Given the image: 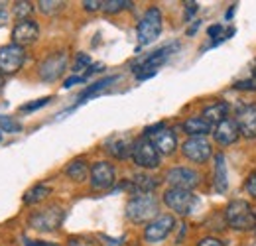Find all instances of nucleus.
<instances>
[{
  "label": "nucleus",
  "instance_id": "nucleus-1",
  "mask_svg": "<svg viewBox=\"0 0 256 246\" xmlns=\"http://www.w3.org/2000/svg\"><path fill=\"white\" fill-rule=\"evenodd\" d=\"M160 205L152 193H140L130 197L126 203V216L134 224H146L158 216Z\"/></svg>",
  "mask_w": 256,
  "mask_h": 246
},
{
  "label": "nucleus",
  "instance_id": "nucleus-2",
  "mask_svg": "<svg viewBox=\"0 0 256 246\" xmlns=\"http://www.w3.org/2000/svg\"><path fill=\"white\" fill-rule=\"evenodd\" d=\"M224 220L234 230H248V228H254L256 215L252 211V207L248 205V201L234 199L224 209Z\"/></svg>",
  "mask_w": 256,
  "mask_h": 246
},
{
  "label": "nucleus",
  "instance_id": "nucleus-3",
  "mask_svg": "<svg viewBox=\"0 0 256 246\" xmlns=\"http://www.w3.org/2000/svg\"><path fill=\"white\" fill-rule=\"evenodd\" d=\"M164 26V18H162L160 8L152 6L144 12V16L140 18L138 26H136V38H138V46H150L158 40Z\"/></svg>",
  "mask_w": 256,
  "mask_h": 246
},
{
  "label": "nucleus",
  "instance_id": "nucleus-4",
  "mask_svg": "<svg viewBox=\"0 0 256 246\" xmlns=\"http://www.w3.org/2000/svg\"><path fill=\"white\" fill-rule=\"evenodd\" d=\"M65 220V209L60 205H50L46 209H40L30 215L28 218V224L32 226L34 230H40V232H54L58 230Z\"/></svg>",
  "mask_w": 256,
  "mask_h": 246
},
{
  "label": "nucleus",
  "instance_id": "nucleus-5",
  "mask_svg": "<svg viewBox=\"0 0 256 246\" xmlns=\"http://www.w3.org/2000/svg\"><path fill=\"white\" fill-rule=\"evenodd\" d=\"M164 203L180 216H188L193 213V209L197 207L199 199L193 191L188 189H178V187H170L164 193Z\"/></svg>",
  "mask_w": 256,
  "mask_h": 246
},
{
  "label": "nucleus",
  "instance_id": "nucleus-6",
  "mask_svg": "<svg viewBox=\"0 0 256 246\" xmlns=\"http://www.w3.org/2000/svg\"><path fill=\"white\" fill-rule=\"evenodd\" d=\"M178 50H180V42H172V44L164 46L160 50H156L154 54L146 56L144 60H140V62L132 67V71L136 73V77H138V75H156L158 67H162L164 63L168 62V58H170L172 54H176Z\"/></svg>",
  "mask_w": 256,
  "mask_h": 246
},
{
  "label": "nucleus",
  "instance_id": "nucleus-7",
  "mask_svg": "<svg viewBox=\"0 0 256 246\" xmlns=\"http://www.w3.org/2000/svg\"><path fill=\"white\" fill-rule=\"evenodd\" d=\"M144 136L154 144V148L160 152V156H170L176 152L178 148V138H176V132L170 130L164 122L154 124V126H148L144 130Z\"/></svg>",
  "mask_w": 256,
  "mask_h": 246
},
{
  "label": "nucleus",
  "instance_id": "nucleus-8",
  "mask_svg": "<svg viewBox=\"0 0 256 246\" xmlns=\"http://www.w3.org/2000/svg\"><path fill=\"white\" fill-rule=\"evenodd\" d=\"M130 158L138 168H144V170H156L160 166V152L154 148V144L146 136L134 140Z\"/></svg>",
  "mask_w": 256,
  "mask_h": 246
},
{
  "label": "nucleus",
  "instance_id": "nucleus-9",
  "mask_svg": "<svg viewBox=\"0 0 256 246\" xmlns=\"http://www.w3.org/2000/svg\"><path fill=\"white\" fill-rule=\"evenodd\" d=\"M26 62V50L16 44H8L0 48V71L2 75H14L22 69Z\"/></svg>",
  "mask_w": 256,
  "mask_h": 246
},
{
  "label": "nucleus",
  "instance_id": "nucleus-10",
  "mask_svg": "<svg viewBox=\"0 0 256 246\" xmlns=\"http://www.w3.org/2000/svg\"><path fill=\"white\" fill-rule=\"evenodd\" d=\"M176 226V216L174 215H158L154 220H150L144 228V240L148 244H158L168 238V234Z\"/></svg>",
  "mask_w": 256,
  "mask_h": 246
},
{
  "label": "nucleus",
  "instance_id": "nucleus-11",
  "mask_svg": "<svg viewBox=\"0 0 256 246\" xmlns=\"http://www.w3.org/2000/svg\"><path fill=\"white\" fill-rule=\"evenodd\" d=\"M65 69H67V54L65 52H56V54L48 56L42 62L40 69H38V75L44 83H54L64 75Z\"/></svg>",
  "mask_w": 256,
  "mask_h": 246
},
{
  "label": "nucleus",
  "instance_id": "nucleus-12",
  "mask_svg": "<svg viewBox=\"0 0 256 246\" xmlns=\"http://www.w3.org/2000/svg\"><path fill=\"white\" fill-rule=\"evenodd\" d=\"M182 152L193 164H205L213 156V146L205 136H192L182 144Z\"/></svg>",
  "mask_w": 256,
  "mask_h": 246
},
{
  "label": "nucleus",
  "instance_id": "nucleus-13",
  "mask_svg": "<svg viewBox=\"0 0 256 246\" xmlns=\"http://www.w3.org/2000/svg\"><path fill=\"white\" fill-rule=\"evenodd\" d=\"M89 180H91V187L96 191H104V189H110L114 182H116V172H114V166L110 162H95L91 166V174H89Z\"/></svg>",
  "mask_w": 256,
  "mask_h": 246
},
{
  "label": "nucleus",
  "instance_id": "nucleus-14",
  "mask_svg": "<svg viewBox=\"0 0 256 246\" xmlns=\"http://www.w3.org/2000/svg\"><path fill=\"white\" fill-rule=\"evenodd\" d=\"M166 182L172 185V187L192 191L193 187H197V185H199L201 176H199L195 170H192V168L178 166V168H172V170L166 174Z\"/></svg>",
  "mask_w": 256,
  "mask_h": 246
},
{
  "label": "nucleus",
  "instance_id": "nucleus-15",
  "mask_svg": "<svg viewBox=\"0 0 256 246\" xmlns=\"http://www.w3.org/2000/svg\"><path fill=\"white\" fill-rule=\"evenodd\" d=\"M40 38V26L34 20H22L16 22V26L12 28V44L16 46H32Z\"/></svg>",
  "mask_w": 256,
  "mask_h": 246
},
{
  "label": "nucleus",
  "instance_id": "nucleus-16",
  "mask_svg": "<svg viewBox=\"0 0 256 246\" xmlns=\"http://www.w3.org/2000/svg\"><path fill=\"white\" fill-rule=\"evenodd\" d=\"M240 136V130H238V124L234 118H226L223 122H219L215 128H213V138L217 144L221 146H230L238 140Z\"/></svg>",
  "mask_w": 256,
  "mask_h": 246
},
{
  "label": "nucleus",
  "instance_id": "nucleus-17",
  "mask_svg": "<svg viewBox=\"0 0 256 246\" xmlns=\"http://www.w3.org/2000/svg\"><path fill=\"white\" fill-rule=\"evenodd\" d=\"M132 144H134L132 136L118 134V136H112L104 142V150L116 160H126L132 154Z\"/></svg>",
  "mask_w": 256,
  "mask_h": 246
},
{
  "label": "nucleus",
  "instance_id": "nucleus-18",
  "mask_svg": "<svg viewBox=\"0 0 256 246\" xmlns=\"http://www.w3.org/2000/svg\"><path fill=\"white\" fill-rule=\"evenodd\" d=\"M236 124L242 136L246 138H256V104H246L240 106L236 112Z\"/></svg>",
  "mask_w": 256,
  "mask_h": 246
},
{
  "label": "nucleus",
  "instance_id": "nucleus-19",
  "mask_svg": "<svg viewBox=\"0 0 256 246\" xmlns=\"http://www.w3.org/2000/svg\"><path fill=\"white\" fill-rule=\"evenodd\" d=\"M213 185L217 193H226L228 189V172H226V160L224 154L215 156V168H213Z\"/></svg>",
  "mask_w": 256,
  "mask_h": 246
},
{
  "label": "nucleus",
  "instance_id": "nucleus-20",
  "mask_svg": "<svg viewBox=\"0 0 256 246\" xmlns=\"http://www.w3.org/2000/svg\"><path fill=\"white\" fill-rule=\"evenodd\" d=\"M182 128H184L186 134H190V138L192 136H207L209 132H213V124L207 122L203 116H192V118H188L186 122L182 124Z\"/></svg>",
  "mask_w": 256,
  "mask_h": 246
},
{
  "label": "nucleus",
  "instance_id": "nucleus-21",
  "mask_svg": "<svg viewBox=\"0 0 256 246\" xmlns=\"http://www.w3.org/2000/svg\"><path fill=\"white\" fill-rule=\"evenodd\" d=\"M207 122L211 124H217L223 122L228 118V104L226 102H213V104H209V106H205L203 108V114H201Z\"/></svg>",
  "mask_w": 256,
  "mask_h": 246
},
{
  "label": "nucleus",
  "instance_id": "nucleus-22",
  "mask_svg": "<svg viewBox=\"0 0 256 246\" xmlns=\"http://www.w3.org/2000/svg\"><path fill=\"white\" fill-rule=\"evenodd\" d=\"M89 174H91V170H89V166H87L85 160H73V162L65 168V176H67L69 180L77 182V184L85 182V180L89 178Z\"/></svg>",
  "mask_w": 256,
  "mask_h": 246
},
{
  "label": "nucleus",
  "instance_id": "nucleus-23",
  "mask_svg": "<svg viewBox=\"0 0 256 246\" xmlns=\"http://www.w3.org/2000/svg\"><path fill=\"white\" fill-rule=\"evenodd\" d=\"M118 79V75H108V77H102V79H98L95 83H91L85 91L79 94V102L77 104H81V102H85V100H89L91 96H95L96 92H100L102 89H106V87H110L114 81Z\"/></svg>",
  "mask_w": 256,
  "mask_h": 246
},
{
  "label": "nucleus",
  "instance_id": "nucleus-24",
  "mask_svg": "<svg viewBox=\"0 0 256 246\" xmlns=\"http://www.w3.org/2000/svg\"><path fill=\"white\" fill-rule=\"evenodd\" d=\"M50 193H52V187H50V185L38 184L24 193V199H22V201H24L26 205H38L40 201H44L46 197H50Z\"/></svg>",
  "mask_w": 256,
  "mask_h": 246
},
{
  "label": "nucleus",
  "instance_id": "nucleus-25",
  "mask_svg": "<svg viewBox=\"0 0 256 246\" xmlns=\"http://www.w3.org/2000/svg\"><path fill=\"white\" fill-rule=\"evenodd\" d=\"M32 12H34V4L32 2H28V0L14 2V6H12V16H14L18 22H22V20H30Z\"/></svg>",
  "mask_w": 256,
  "mask_h": 246
},
{
  "label": "nucleus",
  "instance_id": "nucleus-26",
  "mask_svg": "<svg viewBox=\"0 0 256 246\" xmlns=\"http://www.w3.org/2000/svg\"><path fill=\"white\" fill-rule=\"evenodd\" d=\"M132 0H104L102 4H100V10L102 12H106V14H118V12H122V10H128V8H132Z\"/></svg>",
  "mask_w": 256,
  "mask_h": 246
},
{
  "label": "nucleus",
  "instance_id": "nucleus-27",
  "mask_svg": "<svg viewBox=\"0 0 256 246\" xmlns=\"http://www.w3.org/2000/svg\"><path fill=\"white\" fill-rule=\"evenodd\" d=\"M38 8L48 16H56L65 8V2H62V0H40Z\"/></svg>",
  "mask_w": 256,
  "mask_h": 246
},
{
  "label": "nucleus",
  "instance_id": "nucleus-28",
  "mask_svg": "<svg viewBox=\"0 0 256 246\" xmlns=\"http://www.w3.org/2000/svg\"><path fill=\"white\" fill-rule=\"evenodd\" d=\"M0 130H4L8 134H16V132H22V124L18 122L16 118H10V116L0 114Z\"/></svg>",
  "mask_w": 256,
  "mask_h": 246
},
{
  "label": "nucleus",
  "instance_id": "nucleus-29",
  "mask_svg": "<svg viewBox=\"0 0 256 246\" xmlns=\"http://www.w3.org/2000/svg\"><path fill=\"white\" fill-rule=\"evenodd\" d=\"M50 100H52V96H44V98H40V100H32V102L22 104L18 110H20V114H30V112H34V110H40L42 106H46Z\"/></svg>",
  "mask_w": 256,
  "mask_h": 246
},
{
  "label": "nucleus",
  "instance_id": "nucleus-30",
  "mask_svg": "<svg viewBox=\"0 0 256 246\" xmlns=\"http://www.w3.org/2000/svg\"><path fill=\"white\" fill-rule=\"evenodd\" d=\"M67 246H98L93 236H85V234H79V236H71L67 240Z\"/></svg>",
  "mask_w": 256,
  "mask_h": 246
},
{
  "label": "nucleus",
  "instance_id": "nucleus-31",
  "mask_svg": "<svg viewBox=\"0 0 256 246\" xmlns=\"http://www.w3.org/2000/svg\"><path fill=\"white\" fill-rule=\"evenodd\" d=\"M91 67V58L87 56V54H77V58H75V63H73V71L75 73H79V71H83V69H89Z\"/></svg>",
  "mask_w": 256,
  "mask_h": 246
},
{
  "label": "nucleus",
  "instance_id": "nucleus-32",
  "mask_svg": "<svg viewBox=\"0 0 256 246\" xmlns=\"http://www.w3.org/2000/svg\"><path fill=\"white\" fill-rule=\"evenodd\" d=\"M234 89H238V91H256V81L254 79L238 81V83H234Z\"/></svg>",
  "mask_w": 256,
  "mask_h": 246
},
{
  "label": "nucleus",
  "instance_id": "nucleus-33",
  "mask_svg": "<svg viewBox=\"0 0 256 246\" xmlns=\"http://www.w3.org/2000/svg\"><path fill=\"white\" fill-rule=\"evenodd\" d=\"M244 189H246L252 197H256V170L248 176V180L244 182Z\"/></svg>",
  "mask_w": 256,
  "mask_h": 246
},
{
  "label": "nucleus",
  "instance_id": "nucleus-34",
  "mask_svg": "<svg viewBox=\"0 0 256 246\" xmlns=\"http://www.w3.org/2000/svg\"><path fill=\"white\" fill-rule=\"evenodd\" d=\"M197 246H224V242L217 236H205L197 242Z\"/></svg>",
  "mask_w": 256,
  "mask_h": 246
},
{
  "label": "nucleus",
  "instance_id": "nucleus-35",
  "mask_svg": "<svg viewBox=\"0 0 256 246\" xmlns=\"http://www.w3.org/2000/svg\"><path fill=\"white\" fill-rule=\"evenodd\" d=\"M87 79L83 77V75H73V77H69V79H65L64 87L65 89H71V87H75V85H79V83H85Z\"/></svg>",
  "mask_w": 256,
  "mask_h": 246
},
{
  "label": "nucleus",
  "instance_id": "nucleus-36",
  "mask_svg": "<svg viewBox=\"0 0 256 246\" xmlns=\"http://www.w3.org/2000/svg\"><path fill=\"white\" fill-rule=\"evenodd\" d=\"M24 246H60L56 242H46V240H34V238H22Z\"/></svg>",
  "mask_w": 256,
  "mask_h": 246
},
{
  "label": "nucleus",
  "instance_id": "nucleus-37",
  "mask_svg": "<svg viewBox=\"0 0 256 246\" xmlns=\"http://www.w3.org/2000/svg\"><path fill=\"white\" fill-rule=\"evenodd\" d=\"M100 0H85L83 2V8L85 10H89V12H95V10H100Z\"/></svg>",
  "mask_w": 256,
  "mask_h": 246
},
{
  "label": "nucleus",
  "instance_id": "nucleus-38",
  "mask_svg": "<svg viewBox=\"0 0 256 246\" xmlns=\"http://www.w3.org/2000/svg\"><path fill=\"white\" fill-rule=\"evenodd\" d=\"M197 12V2H186V22L192 20V16Z\"/></svg>",
  "mask_w": 256,
  "mask_h": 246
},
{
  "label": "nucleus",
  "instance_id": "nucleus-39",
  "mask_svg": "<svg viewBox=\"0 0 256 246\" xmlns=\"http://www.w3.org/2000/svg\"><path fill=\"white\" fill-rule=\"evenodd\" d=\"M102 69H104V67H102V63H91V67L85 71V75H83V77L87 79L89 75H93V73H96V71H102Z\"/></svg>",
  "mask_w": 256,
  "mask_h": 246
},
{
  "label": "nucleus",
  "instance_id": "nucleus-40",
  "mask_svg": "<svg viewBox=\"0 0 256 246\" xmlns=\"http://www.w3.org/2000/svg\"><path fill=\"white\" fill-rule=\"evenodd\" d=\"M234 10H236V4H232V6L226 10V16H224V20H230V18H232V14H234Z\"/></svg>",
  "mask_w": 256,
  "mask_h": 246
},
{
  "label": "nucleus",
  "instance_id": "nucleus-41",
  "mask_svg": "<svg viewBox=\"0 0 256 246\" xmlns=\"http://www.w3.org/2000/svg\"><path fill=\"white\" fill-rule=\"evenodd\" d=\"M199 26H201V20H197V22H195V24H193L192 28H190V30H188V36H193V34H195V32H197V28H199Z\"/></svg>",
  "mask_w": 256,
  "mask_h": 246
},
{
  "label": "nucleus",
  "instance_id": "nucleus-42",
  "mask_svg": "<svg viewBox=\"0 0 256 246\" xmlns=\"http://www.w3.org/2000/svg\"><path fill=\"white\" fill-rule=\"evenodd\" d=\"M4 20H6V12H4V8H2V10H0V24H2Z\"/></svg>",
  "mask_w": 256,
  "mask_h": 246
},
{
  "label": "nucleus",
  "instance_id": "nucleus-43",
  "mask_svg": "<svg viewBox=\"0 0 256 246\" xmlns=\"http://www.w3.org/2000/svg\"><path fill=\"white\" fill-rule=\"evenodd\" d=\"M2 87H4V75H2V71H0V91H2Z\"/></svg>",
  "mask_w": 256,
  "mask_h": 246
},
{
  "label": "nucleus",
  "instance_id": "nucleus-44",
  "mask_svg": "<svg viewBox=\"0 0 256 246\" xmlns=\"http://www.w3.org/2000/svg\"><path fill=\"white\" fill-rule=\"evenodd\" d=\"M252 79H254V81H256V69H254V77H252Z\"/></svg>",
  "mask_w": 256,
  "mask_h": 246
},
{
  "label": "nucleus",
  "instance_id": "nucleus-45",
  "mask_svg": "<svg viewBox=\"0 0 256 246\" xmlns=\"http://www.w3.org/2000/svg\"><path fill=\"white\" fill-rule=\"evenodd\" d=\"M0 140H2V134H0Z\"/></svg>",
  "mask_w": 256,
  "mask_h": 246
}]
</instances>
